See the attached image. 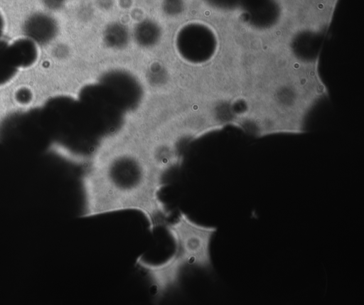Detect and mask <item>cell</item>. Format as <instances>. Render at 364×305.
I'll use <instances>...</instances> for the list:
<instances>
[{"label": "cell", "mask_w": 364, "mask_h": 305, "mask_svg": "<svg viewBox=\"0 0 364 305\" xmlns=\"http://www.w3.org/2000/svg\"><path fill=\"white\" fill-rule=\"evenodd\" d=\"M164 226L173 242L172 255L159 263L150 262L142 256H139L135 262L145 273L156 299L178 287L186 267L212 269L210 245L217 232L216 227L197 223L183 211Z\"/></svg>", "instance_id": "7a4b0ae2"}, {"label": "cell", "mask_w": 364, "mask_h": 305, "mask_svg": "<svg viewBox=\"0 0 364 305\" xmlns=\"http://www.w3.org/2000/svg\"><path fill=\"white\" fill-rule=\"evenodd\" d=\"M18 68L11 46L0 41V84L11 78Z\"/></svg>", "instance_id": "3957f363"}, {"label": "cell", "mask_w": 364, "mask_h": 305, "mask_svg": "<svg viewBox=\"0 0 364 305\" xmlns=\"http://www.w3.org/2000/svg\"><path fill=\"white\" fill-rule=\"evenodd\" d=\"M4 28V18L1 16V14H0V36L3 32Z\"/></svg>", "instance_id": "277c9868"}, {"label": "cell", "mask_w": 364, "mask_h": 305, "mask_svg": "<svg viewBox=\"0 0 364 305\" xmlns=\"http://www.w3.org/2000/svg\"><path fill=\"white\" fill-rule=\"evenodd\" d=\"M82 177L81 217L133 210L145 218L150 232L164 226L171 211L161 198L162 173L144 139L103 141L88 157Z\"/></svg>", "instance_id": "6da1fadb"}]
</instances>
